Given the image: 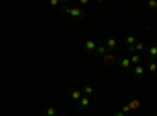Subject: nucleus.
I'll list each match as a JSON object with an SVG mask.
<instances>
[{"label":"nucleus","mask_w":157,"mask_h":116,"mask_svg":"<svg viewBox=\"0 0 157 116\" xmlns=\"http://www.w3.org/2000/svg\"><path fill=\"white\" fill-rule=\"evenodd\" d=\"M71 16L76 19V20H79V19H83V11H82L79 6H74V8H71Z\"/></svg>","instance_id":"f257e3e1"},{"label":"nucleus","mask_w":157,"mask_h":116,"mask_svg":"<svg viewBox=\"0 0 157 116\" xmlns=\"http://www.w3.org/2000/svg\"><path fill=\"white\" fill-rule=\"evenodd\" d=\"M143 50H146V46L143 43H137L135 46L129 47V52H131V53H137V52H143Z\"/></svg>","instance_id":"f03ea898"},{"label":"nucleus","mask_w":157,"mask_h":116,"mask_svg":"<svg viewBox=\"0 0 157 116\" xmlns=\"http://www.w3.org/2000/svg\"><path fill=\"white\" fill-rule=\"evenodd\" d=\"M134 76H135V79H141L143 76H145V67H143V64L135 66V69H134Z\"/></svg>","instance_id":"7ed1b4c3"},{"label":"nucleus","mask_w":157,"mask_h":116,"mask_svg":"<svg viewBox=\"0 0 157 116\" xmlns=\"http://www.w3.org/2000/svg\"><path fill=\"white\" fill-rule=\"evenodd\" d=\"M96 43L94 41H91V39H88V41H85V50H88V52H94L96 50Z\"/></svg>","instance_id":"20e7f679"},{"label":"nucleus","mask_w":157,"mask_h":116,"mask_svg":"<svg viewBox=\"0 0 157 116\" xmlns=\"http://www.w3.org/2000/svg\"><path fill=\"white\" fill-rule=\"evenodd\" d=\"M69 96L72 100H80L82 99V91L80 90H71L69 91Z\"/></svg>","instance_id":"39448f33"},{"label":"nucleus","mask_w":157,"mask_h":116,"mask_svg":"<svg viewBox=\"0 0 157 116\" xmlns=\"http://www.w3.org/2000/svg\"><path fill=\"white\" fill-rule=\"evenodd\" d=\"M94 52H96L98 57H102V58H104V57L107 55V47H105V46H98Z\"/></svg>","instance_id":"423d86ee"},{"label":"nucleus","mask_w":157,"mask_h":116,"mask_svg":"<svg viewBox=\"0 0 157 116\" xmlns=\"http://www.w3.org/2000/svg\"><path fill=\"white\" fill-rule=\"evenodd\" d=\"M119 66L122 67V69H129V67L132 66V63H131V58H121V61H119Z\"/></svg>","instance_id":"0eeeda50"},{"label":"nucleus","mask_w":157,"mask_h":116,"mask_svg":"<svg viewBox=\"0 0 157 116\" xmlns=\"http://www.w3.org/2000/svg\"><path fill=\"white\" fill-rule=\"evenodd\" d=\"M79 104L82 108H88V105H90V99H88V96H82V99L79 100Z\"/></svg>","instance_id":"6e6552de"},{"label":"nucleus","mask_w":157,"mask_h":116,"mask_svg":"<svg viewBox=\"0 0 157 116\" xmlns=\"http://www.w3.org/2000/svg\"><path fill=\"white\" fill-rule=\"evenodd\" d=\"M115 60H116V58H115L113 53H108V52H107V55L104 57V63H105V64H112Z\"/></svg>","instance_id":"1a4fd4ad"},{"label":"nucleus","mask_w":157,"mask_h":116,"mask_svg":"<svg viewBox=\"0 0 157 116\" xmlns=\"http://www.w3.org/2000/svg\"><path fill=\"white\" fill-rule=\"evenodd\" d=\"M115 47H116V39L107 38V49H115Z\"/></svg>","instance_id":"9d476101"},{"label":"nucleus","mask_w":157,"mask_h":116,"mask_svg":"<svg viewBox=\"0 0 157 116\" xmlns=\"http://www.w3.org/2000/svg\"><path fill=\"white\" fill-rule=\"evenodd\" d=\"M126 44L129 46V47H131V46H135V44H137V38H135V36H127L126 39Z\"/></svg>","instance_id":"9b49d317"},{"label":"nucleus","mask_w":157,"mask_h":116,"mask_svg":"<svg viewBox=\"0 0 157 116\" xmlns=\"http://www.w3.org/2000/svg\"><path fill=\"white\" fill-rule=\"evenodd\" d=\"M131 63H134L135 66H138V64L141 63V57H140V55H137V53H134L132 58H131Z\"/></svg>","instance_id":"f8f14e48"},{"label":"nucleus","mask_w":157,"mask_h":116,"mask_svg":"<svg viewBox=\"0 0 157 116\" xmlns=\"http://www.w3.org/2000/svg\"><path fill=\"white\" fill-rule=\"evenodd\" d=\"M46 115L47 116H55L57 115V108L55 107H47L46 108Z\"/></svg>","instance_id":"ddd939ff"},{"label":"nucleus","mask_w":157,"mask_h":116,"mask_svg":"<svg viewBox=\"0 0 157 116\" xmlns=\"http://www.w3.org/2000/svg\"><path fill=\"white\" fill-rule=\"evenodd\" d=\"M148 53H149V57H151V58H155V57H157V46H152V47H149Z\"/></svg>","instance_id":"4468645a"},{"label":"nucleus","mask_w":157,"mask_h":116,"mask_svg":"<svg viewBox=\"0 0 157 116\" xmlns=\"http://www.w3.org/2000/svg\"><path fill=\"white\" fill-rule=\"evenodd\" d=\"M149 71L157 72V63H155V61H151V63H149Z\"/></svg>","instance_id":"2eb2a0df"},{"label":"nucleus","mask_w":157,"mask_h":116,"mask_svg":"<svg viewBox=\"0 0 157 116\" xmlns=\"http://www.w3.org/2000/svg\"><path fill=\"white\" fill-rule=\"evenodd\" d=\"M138 107H140V102L138 100H134V102L129 104V108H131V110H132V108H138Z\"/></svg>","instance_id":"dca6fc26"},{"label":"nucleus","mask_w":157,"mask_h":116,"mask_svg":"<svg viewBox=\"0 0 157 116\" xmlns=\"http://www.w3.org/2000/svg\"><path fill=\"white\" fill-rule=\"evenodd\" d=\"M83 93L86 94V96H90V94L93 93V88L91 86H83Z\"/></svg>","instance_id":"f3484780"},{"label":"nucleus","mask_w":157,"mask_h":116,"mask_svg":"<svg viewBox=\"0 0 157 116\" xmlns=\"http://www.w3.org/2000/svg\"><path fill=\"white\" fill-rule=\"evenodd\" d=\"M148 6H149V8H152V10H155L157 8V2H155V0H149Z\"/></svg>","instance_id":"a211bd4d"},{"label":"nucleus","mask_w":157,"mask_h":116,"mask_svg":"<svg viewBox=\"0 0 157 116\" xmlns=\"http://www.w3.org/2000/svg\"><path fill=\"white\" fill-rule=\"evenodd\" d=\"M63 11L66 13V14H71V8H69V6H65V8H63Z\"/></svg>","instance_id":"6ab92c4d"},{"label":"nucleus","mask_w":157,"mask_h":116,"mask_svg":"<svg viewBox=\"0 0 157 116\" xmlns=\"http://www.w3.org/2000/svg\"><path fill=\"white\" fill-rule=\"evenodd\" d=\"M121 112H122V113H127V112H131V108H129V105H126V107H122Z\"/></svg>","instance_id":"aec40b11"},{"label":"nucleus","mask_w":157,"mask_h":116,"mask_svg":"<svg viewBox=\"0 0 157 116\" xmlns=\"http://www.w3.org/2000/svg\"><path fill=\"white\" fill-rule=\"evenodd\" d=\"M49 3H50L52 6H57V5H58V0H50V2H49Z\"/></svg>","instance_id":"412c9836"},{"label":"nucleus","mask_w":157,"mask_h":116,"mask_svg":"<svg viewBox=\"0 0 157 116\" xmlns=\"http://www.w3.org/2000/svg\"><path fill=\"white\" fill-rule=\"evenodd\" d=\"M126 113H122V112H116V113H115V116H124Z\"/></svg>","instance_id":"4be33fe9"},{"label":"nucleus","mask_w":157,"mask_h":116,"mask_svg":"<svg viewBox=\"0 0 157 116\" xmlns=\"http://www.w3.org/2000/svg\"><path fill=\"white\" fill-rule=\"evenodd\" d=\"M80 5H88V0H80Z\"/></svg>","instance_id":"5701e85b"},{"label":"nucleus","mask_w":157,"mask_h":116,"mask_svg":"<svg viewBox=\"0 0 157 116\" xmlns=\"http://www.w3.org/2000/svg\"><path fill=\"white\" fill-rule=\"evenodd\" d=\"M60 116H65V115H60Z\"/></svg>","instance_id":"b1692460"}]
</instances>
